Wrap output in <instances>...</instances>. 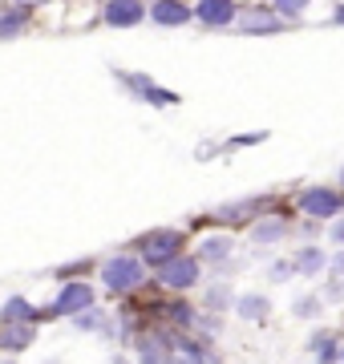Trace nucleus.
I'll list each match as a JSON object with an SVG mask.
<instances>
[{
    "label": "nucleus",
    "mask_w": 344,
    "mask_h": 364,
    "mask_svg": "<svg viewBox=\"0 0 344 364\" xmlns=\"http://www.w3.org/2000/svg\"><path fill=\"white\" fill-rule=\"evenodd\" d=\"M142 279H146V263L134 259V255H114V259L102 263V284L114 296H126L134 287H142Z\"/></svg>",
    "instance_id": "f257e3e1"
},
{
    "label": "nucleus",
    "mask_w": 344,
    "mask_h": 364,
    "mask_svg": "<svg viewBox=\"0 0 344 364\" xmlns=\"http://www.w3.org/2000/svg\"><path fill=\"white\" fill-rule=\"evenodd\" d=\"M174 255H183V235L178 231H154L142 239V263H150V267H166Z\"/></svg>",
    "instance_id": "f03ea898"
},
{
    "label": "nucleus",
    "mask_w": 344,
    "mask_h": 364,
    "mask_svg": "<svg viewBox=\"0 0 344 364\" xmlns=\"http://www.w3.org/2000/svg\"><path fill=\"white\" fill-rule=\"evenodd\" d=\"M85 308H93V287L85 284V279H73V284H65L53 296L49 316H77V312H85Z\"/></svg>",
    "instance_id": "7ed1b4c3"
},
{
    "label": "nucleus",
    "mask_w": 344,
    "mask_h": 364,
    "mask_svg": "<svg viewBox=\"0 0 344 364\" xmlns=\"http://www.w3.org/2000/svg\"><path fill=\"white\" fill-rule=\"evenodd\" d=\"M340 203L344 198L336 191H328V186H308V191H300V210H304L308 219H332L340 210Z\"/></svg>",
    "instance_id": "20e7f679"
},
{
    "label": "nucleus",
    "mask_w": 344,
    "mask_h": 364,
    "mask_svg": "<svg viewBox=\"0 0 344 364\" xmlns=\"http://www.w3.org/2000/svg\"><path fill=\"white\" fill-rule=\"evenodd\" d=\"M162 284L174 287V291H186V287L199 284V255L190 259V255H174L166 267H162Z\"/></svg>",
    "instance_id": "39448f33"
},
{
    "label": "nucleus",
    "mask_w": 344,
    "mask_h": 364,
    "mask_svg": "<svg viewBox=\"0 0 344 364\" xmlns=\"http://www.w3.org/2000/svg\"><path fill=\"white\" fill-rule=\"evenodd\" d=\"M239 33H252V37H272V33H284V16L272 9H247L243 16H235Z\"/></svg>",
    "instance_id": "423d86ee"
},
{
    "label": "nucleus",
    "mask_w": 344,
    "mask_h": 364,
    "mask_svg": "<svg viewBox=\"0 0 344 364\" xmlns=\"http://www.w3.org/2000/svg\"><path fill=\"white\" fill-rule=\"evenodd\" d=\"M106 21L114 28H134L146 21V4L142 0H106Z\"/></svg>",
    "instance_id": "0eeeda50"
},
{
    "label": "nucleus",
    "mask_w": 344,
    "mask_h": 364,
    "mask_svg": "<svg viewBox=\"0 0 344 364\" xmlns=\"http://www.w3.org/2000/svg\"><path fill=\"white\" fill-rule=\"evenodd\" d=\"M195 16H199L207 28H227L235 25V0H199V9H195Z\"/></svg>",
    "instance_id": "6e6552de"
},
{
    "label": "nucleus",
    "mask_w": 344,
    "mask_h": 364,
    "mask_svg": "<svg viewBox=\"0 0 344 364\" xmlns=\"http://www.w3.org/2000/svg\"><path fill=\"white\" fill-rule=\"evenodd\" d=\"M150 21L162 28H183L190 21V9H186L183 0H154L150 4Z\"/></svg>",
    "instance_id": "1a4fd4ad"
},
{
    "label": "nucleus",
    "mask_w": 344,
    "mask_h": 364,
    "mask_svg": "<svg viewBox=\"0 0 344 364\" xmlns=\"http://www.w3.org/2000/svg\"><path fill=\"white\" fill-rule=\"evenodd\" d=\"M231 251H235V239L231 235H207L199 243V263L223 267V263H231Z\"/></svg>",
    "instance_id": "9d476101"
},
{
    "label": "nucleus",
    "mask_w": 344,
    "mask_h": 364,
    "mask_svg": "<svg viewBox=\"0 0 344 364\" xmlns=\"http://www.w3.org/2000/svg\"><path fill=\"white\" fill-rule=\"evenodd\" d=\"M235 312L247 320V324H264L267 316H272V299L259 296V291H247V296L235 299Z\"/></svg>",
    "instance_id": "9b49d317"
},
{
    "label": "nucleus",
    "mask_w": 344,
    "mask_h": 364,
    "mask_svg": "<svg viewBox=\"0 0 344 364\" xmlns=\"http://www.w3.org/2000/svg\"><path fill=\"white\" fill-rule=\"evenodd\" d=\"M126 85H130V90L142 97V102H154V105H174V102H178L171 90H162V85H154V81L138 77V73H130V77H126Z\"/></svg>",
    "instance_id": "f8f14e48"
},
{
    "label": "nucleus",
    "mask_w": 344,
    "mask_h": 364,
    "mask_svg": "<svg viewBox=\"0 0 344 364\" xmlns=\"http://www.w3.org/2000/svg\"><path fill=\"white\" fill-rule=\"evenodd\" d=\"M291 259H296V272L308 275V279H316V275L324 272V267H328V255H324V251H320L316 243H312V247H300L296 255H291Z\"/></svg>",
    "instance_id": "ddd939ff"
},
{
    "label": "nucleus",
    "mask_w": 344,
    "mask_h": 364,
    "mask_svg": "<svg viewBox=\"0 0 344 364\" xmlns=\"http://www.w3.org/2000/svg\"><path fill=\"white\" fill-rule=\"evenodd\" d=\"M340 340L336 336H328V332H316V336L308 340V352H312V356H316V364H336L340 360Z\"/></svg>",
    "instance_id": "4468645a"
},
{
    "label": "nucleus",
    "mask_w": 344,
    "mask_h": 364,
    "mask_svg": "<svg viewBox=\"0 0 344 364\" xmlns=\"http://www.w3.org/2000/svg\"><path fill=\"white\" fill-rule=\"evenodd\" d=\"M284 235H288V223L279 219V215H272V219H259L252 227V243H279V239H284Z\"/></svg>",
    "instance_id": "2eb2a0df"
},
{
    "label": "nucleus",
    "mask_w": 344,
    "mask_h": 364,
    "mask_svg": "<svg viewBox=\"0 0 344 364\" xmlns=\"http://www.w3.org/2000/svg\"><path fill=\"white\" fill-rule=\"evenodd\" d=\"M0 320H4V324H33V320H37V312H33V304H28V299L13 296L9 304H4Z\"/></svg>",
    "instance_id": "dca6fc26"
},
{
    "label": "nucleus",
    "mask_w": 344,
    "mask_h": 364,
    "mask_svg": "<svg viewBox=\"0 0 344 364\" xmlns=\"http://www.w3.org/2000/svg\"><path fill=\"white\" fill-rule=\"evenodd\" d=\"M0 344L9 352H21L33 344V324H4V332H0Z\"/></svg>",
    "instance_id": "f3484780"
},
{
    "label": "nucleus",
    "mask_w": 344,
    "mask_h": 364,
    "mask_svg": "<svg viewBox=\"0 0 344 364\" xmlns=\"http://www.w3.org/2000/svg\"><path fill=\"white\" fill-rule=\"evenodd\" d=\"M211 356H207V348H199V344H190V340H183L178 344V352H171L166 356V364H207Z\"/></svg>",
    "instance_id": "a211bd4d"
},
{
    "label": "nucleus",
    "mask_w": 344,
    "mask_h": 364,
    "mask_svg": "<svg viewBox=\"0 0 344 364\" xmlns=\"http://www.w3.org/2000/svg\"><path fill=\"white\" fill-rule=\"evenodd\" d=\"M227 308H235V296H231V287L227 284H211V291H207V312H227Z\"/></svg>",
    "instance_id": "6ab92c4d"
},
{
    "label": "nucleus",
    "mask_w": 344,
    "mask_h": 364,
    "mask_svg": "<svg viewBox=\"0 0 344 364\" xmlns=\"http://www.w3.org/2000/svg\"><path fill=\"white\" fill-rule=\"evenodd\" d=\"M25 33V13L21 9H9V13H0V41H13Z\"/></svg>",
    "instance_id": "aec40b11"
},
{
    "label": "nucleus",
    "mask_w": 344,
    "mask_h": 364,
    "mask_svg": "<svg viewBox=\"0 0 344 364\" xmlns=\"http://www.w3.org/2000/svg\"><path fill=\"white\" fill-rule=\"evenodd\" d=\"M102 324H106V312H97V308H85V312L73 316L77 332H102Z\"/></svg>",
    "instance_id": "412c9836"
},
{
    "label": "nucleus",
    "mask_w": 344,
    "mask_h": 364,
    "mask_svg": "<svg viewBox=\"0 0 344 364\" xmlns=\"http://www.w3.org/2000/svg\"><path fill=\"white\" fill-rule=\"evenodd\" d=\"M308 4H312V0H276L272 9H276L284 21H296V16H304V13H308Z\"/></svg>",
    "instance_id": "4be33fe9"
},
{
    "label": "nucleus",
    "mask_w": 344,
    "mask_h": 364,
    "mask_svg": "<svg viewBox=\"0 0 344 364\" xmlns=\"http://www.w3.org/2000/svg\"><path fill=\"white\" fill-rule=\"evenodd\" d=\"M291 312L300 316V320H316L320 316V299L316 296H300L296 304H291Z\"/></svg>",
    "instance_id": "5701e85b"
},
{
    "label": "nucleus",
    "mask_w": 344,
    "mask_h": 364,
    "mask_svg": "<svg viewBox=\"0 0 344 364\" xmlns=\"http://www.w3.org/2000/svg\"><path fill=\"white\" fill-rule=\"evenodd\" d=\"M267 275H272V279H279V284H284V279H291V275H296V259H276L272 267H267Z\"/></svg>",
    "instance_id": "b1692460"
},
{
    "label": "nucleus",
    "mask_w": 344,
    "mask_h": 364,
    "mask_svg": "<svg viewBox=\"0 0 344 364\" xmlns=\"http://www.w3.org/2000/svg\"><path fill=\"white\" fill-rule=\"evenodd\" d=\"M255 210V203H247V198H243V203H231V207H219V219H243V215H252Z\"/></svg>",
    "instance_id": "393cba45"
},
{
    "label": "nucleus",
    "mask_w": 344,
    "mask_h": 364,
    "mask_svg": "<svg viewBox=\"0 0 344 364\" xmlns=\"http://www.w3.org/2000/svg\"><path fill=\"white\" fill-rule=\"evenodd\" d=\"M324 299H328V304H340L344 299V275H336V279L324 287Z\"/></svg>",
    "instance_id": "a878e982"
},
{
    "label": "nucleus",
    "mask_w": 344,
    "mask_h": 364,
    "mask_svg": "<svg viewBox=\"0 0 344 364\" xmlns=\"http://www.w3.org/2000/svg\"><path fill=\"white\" fill-rule=\"evenodd\" d=\"M171 320H174V324H190V308H186V304H174V308H171Z\"/></svg>",
    "instance_id": "bb28decb"
},
{
    "label": "nucleus",
    "mask_w": 344,
    "mask_h": 364,
    "mask_svg": "<svg viewBox=\"0 0 344 364\" xmlns=\"http://www.w3.org/2000/svg\"><path fill=\"white\" fill-rule=\"evenodd\" d=\"M81 272H90V259H77V263H69V267H61V279H65V275H81Z\"/></svg>",
    "instance_id": "cd10ccee"
},
{
    "label": "nucleus",
    "mask_w": 344,
    "mask_h": 364,
    "mask_svg": "<svg viewBox=\"0 0 344 364\" xmlns=\"http://www.w3.org/2000/svg\"><path fill=\"white\" fill-rule=\"evenodd\" d=\"M328 235H332V243H336V247H344V219H336L328 227Z\"/></svg>",
    "instance_id": "c85d7f7f"
},
{
    "label": "nucleus",
    "mask_w": 344,
    "mask_h": 364,
    "mask_svg": "<svg viewBox=\"0 0 344 364\" xmlns=\"http://www.w3.org/2000/svg\"><path fill=\"white\" fill-rule=\"evenodd\" d=\"M328 267H332L336 275H344V247H340V251H336V255L328 259Z\"/></svg>",
    "instance_id": "c756f323"
},
{
    "label": "nucleus",
    "mask_w": 344,
    "mask_h": 364,
    "mask_svg": "<svg viewBox=\"0 0 344 364\" xmlns=\"http://www.w3.org/2000/svg\"><path fill=\"white\" fill-rule=\"evenodd\" d=\"M16 9H33V4H45V0H13Z\"/></svg>",
    "instance_id": "7c9ffc66"
},
{
    "label": "nucleus",
    "mask_w": 344,
    "mask_h": 364,
    "mask_svg": "<svg viewBox=\"0 0 344 364\" xmlns=\"http://www.w3.org/2000/svg\"><path fill=\"white\" fill-rule=\"evenodd\" d=\"M109 364H130V360H126V356H114V360H109Z\"/></svg>",
    "instance_id": "2f4dec72"
},
{
    "label": "nucleus",
    "mask_w": 344,
    "mask_h": 364,
    "mask_svg": "<svg viewBox=\"0 0 344 364\" xmlns=\"http://www.w3.org/2000/svg\"><path fill=\"white\" fill-rule=\"evenodd\" d=\"M336 21H340V25H344V9H336Z\"/></svg>",
    "instance_id": "473e14b6"
},
{
    "label": "nucleus",
    "mask_w": 344,
    "mask_h": 364,
    "mask_svg": "<svg viewBox=\"0 0 344 364\" xmlns=\"http://www.w3.org/2000/svg\"><path fill=\"white\" fill-rule=\"evenodd\" d=\"M41 364H61V360H57V356H53V360H41Z\"/></svg>",
    "instance_id": "72a5a7b5"
},
{
    "label": "nucleus",
    "mask_w": 344,
    "mask_h": 364,
    "mask_svg": "<svg viewBox=\"0 0 344 364\" xmlns=\"http://www.w3.org/2000/svg\"><path fill=\"white\" fill-rule=\"evenodd\" d=\"M340 186H344V166H340Z\"/></svg>",
    "instance_id": "f704fd0d"
},
{
    "label": "nucleus",
    "mask_w": 344,
    "mask_h": 364,
    "mask_svg": "<svg viewBox=\"0 0 344 364\" xmlns=\"http://www.w3.org/2000/svg\"><path fill=\"white\" fill-rule=\"evenodd\" d=\"M0 364H16V360H0Z\"/></svg>",
    "instance_id": "c9c22d12"
},
{
    "label": "nucleus",
    "mask_w": 344,
    "mask_h": 364,
    "mask_svg": "<svg viewBox=\"0 0 344 364\" xmlns=\"http://www.w3.org/2000/svg\"><path fill=\"white\" fill-rule=\"evenodd\" d=\"M340 360H344V348H340Z\"/></svg>",
    "instance_id": "e433bc0d"
}]
</instances>
